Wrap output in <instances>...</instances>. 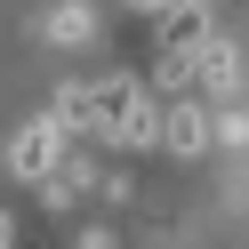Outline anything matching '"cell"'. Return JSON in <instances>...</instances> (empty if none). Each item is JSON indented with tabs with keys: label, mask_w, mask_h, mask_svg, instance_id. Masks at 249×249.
<instances>
[{
	"label": "cell",
	"mask_w": 249,
	"mask_h": 249,
	"mask_svg": "<svg viewBox=\"0 0 249 249\" xmlns=\"http://www.w3.org/2000/svg\"><path fill=\"white\" fill-rule=\"evenodd\" d=\"M65 137H72V129H65L56 113H49V121H24V129H17V145H8V169H17L24 185H40V177H49V169L72 153Z\"/></svg>",
	"instance_id": "1"
},
{
	"label": "cell",
	"mask_w": 249,
	"mask_h": 249,
	"mask_svg": "<svg viewBox=\"0 0 249 249\" xmlns=\"http://www.w3.org/2000/svg\"><path fill=\"white\" fill-rule=\"evenodd\" d=\"M161 145L185 153V161L209 153V145H217V113H209V105H193V97H169V105H161Z\"/></svg>",
	"instance_id": "2"
},
{
	"label": "cell",
	"mask_w": 249,
	"mask_h": 249,
	"mask_svg": "<svg viewBox=\"0 0 249 249\" xmlns=\"http://www.w3.org/2000/svg\"><path fill=\"white\" fill-rule=\"evenodd\" d=\"M113 97H121V81H65V89H56V121L97 137L105 113H113Z\"/></svg>",
	"instance_id": "3"
},
{
	"label": "cell",
	"mask_w": 249,
	"mask_h": 249,
	"mask_svg": "<svg viewBox=\"0 0 249 249\" xmlns=\"http://www.w3.org/2000/svg\"><path fill=\"white\" fill-rule=\"evenodd\" d=\"M193 72H201V89H209V97H241V49H233V40H201L193 49Z\"/></svg>",
	"instance_id": "4"
},
{
	"label": "cell",
	"mask_w": 249,
	"mask_h": 249,
	"mask_svg": "<svg viewBox=\"0 0 249 249\" xmlns=\"http://www.w3.org/2000/svg\"><path fill=\"white\" fill-rule=\"evenodd\" d=\"M201 40H209V0H169V8H161V49L193 56Z\"/></svg>",
	"instance_id": "5"
},
{
	"label": "cell",
	"mask_w": 249,
	"mask_h": 249,
	"mask_svg": "<svg viewBox=\"0 0 249 249\" xmlns=\"http://www.w3.org/2000/svg\"><path fill=\"white\" fill-rule=\"evenodd\" d=\"M97 161H89V153H65V161L49 169V177H40V201H49V209H65V201H81V193H97Z\"/></svg>",
	"instance_id": "6"
},
{
	"label": "cell",
	"mask_w": 249,
	"mask_h": 249,
	"mask_svg": "<svg viewBox=\"0 0 249 249\" xmlns=\"http://www.w3.org/2000/svg\"><path fill=\"white\" fill-rule=\"evenodd\" d=\"M49 40H89V8H49Z\"/></svg>",
	"instance_id": "7"
},
{
	"label": "cell",
	"mask_w": 249,
	"mask_h": 249,
	"mask_svg": "<svg viewBox=\"0 0 249 249\" xmlns=\"http://www.w3.org/2000/svg\"><path fill=\"white\" fill-rule=\"evenodd\" d=\"M217 145H249V113H217Z\"/></svg>",
	"instance_id": "8"
},
{
	"label": "cell",
	"mask_w": 249,
	"mask_h": 249,
	"mask_svg": "<svg viewBox=\"0 0 249 249\" xmlns=\"http://www.w3.org/2000/svg\"><path fill=\"white\" fill-rule=\"evenodd\" d=\"M129 8H145V17H161V8H169V0H129Z\"/></svg>",
	"instance_id": "9"
},
{
	"label": "cell",
	"mask_w": 249,
	"mask_h": 249,
	"mask_svg": "<svg viewBox=\"0 0 249 249\" xmlns=\"http://www.w3.org/2000/svg\"><path fill=\"white\" fill-rule=\"evenodd\" d=\"M8 241H17V225H8V209H0V249H8Z\"/></svg>",
	"instance_id": "10"
}]
</instances>
